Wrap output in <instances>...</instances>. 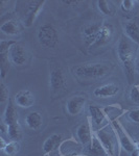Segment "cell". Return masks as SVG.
<instances>
[{"label":"cell","mask_w":139,"mask_h":156,"mask_svg":"<svg viewBox=\"0 0 139 156\" xmlns=\"http://www.w3.org/2000/svg\"><path fill=\"white\" fill-rule=\"evenodd\" d=\"M125 34L139 47V18L134 17L125 24Z\"/></svg>","instance_id":"obj_13"},{"label":"cell","mask_w":139,"mask_h":156,"mask_svg":"<svg viewBox=\"0 0 139 156\" xmlns=\"http://www.w3.org/2000/svg\"><path fill=\"white\" fill-rule=\"evenodd\" d=\"M63 4L65 5H77V3H80V1H77V0H64L62 1Z\"/></svg>","instance_id":"obj_31"},{"label":"cell","mask_w":139,"mask_h":156,"mask_svg":"<svg viewBox=\"0 0 139 156\" xmlns=\"http://www.w3.org/2000/svg\"><path fill=\"white\" fill-rule=\"evenodd\" d=\"M120 87L115 83H107L103 84L100 87H97L93 92L96 98H111L114 97L119 93Z\"/></svg>","instance_id":"obj_14"},{"label":"cell","mask_w":139,"mask_h":156,"mask_svg":"<svg viewBox=\"0 0 139 156\" xmlns=\"http://www.w3.org/2000/svg\"><path fill=\"white\" fill-rule=\"evenodd\" d=\"M89 115L90 119L95 125L100 126L106 121V114L103 108L96 106V105H90L89 106Z\"/></svg>","instance_id":"obj_22"},{"label":"cell","mask_w":139,"mask_h":156,"mask_svg":"<svg viewBox=\"0 0 139 156\" xmlns=\"http://www.w3.org/2000/svg\"><path fill=\"white\" fill-rule=\"evenodd\" d=\"M87 99L85 96H73L67 100L66 102V112L71 117L80 115L84 109Z\"/></svg>","instance_id":"obj_11"},{"label":"cell","mask_w":139,"mask_h":156,"mask_svg":"<svg viewBox=\"0 0 139 156\" xmlns=\"http://www.w3.org/2000/svg\"><path fill=\"white\" fill-rule=\"evenodd\" d=\"M113 34V27L111 24L108 23H103L102 29H100V34L97 36V39L95 41L93 47H102L103 45H106L107 43H109V41L112 37Z\"/></svg>","instance_id":"obj_18"},{"label":"cell","mask_w":139,"mask_h":156,"mask_svg":"<svg viewBox=\"0 0 139 156\" xmlns=\"http://www.w3.org/2000/svg\"><path fill=\"white\" fill-rule=\"evenodd\" d=\"M136 148H137V149H139V143H138L137 145H136Z\"/></svg>","instance_id":"obj_34"},{"label":"cell","mask_w":139,"mask_h":156,"mask_svg":"<svg viewBox=\"0 0 139 156\" xmlns=\"http://www.w3.org/2000/svg\"><path fill=\"white\" fill-rule=\"evenodd\" d=\"M26 126L32 130L40 129L43 124V115L39 112H32L25 118Z\"/></svg>","instance_id":"obj_20"},{"label":"cell","mask_w":139,"mask_h":156,"mask_svg":"<svg viewBox=\"0 0 139 156\" xmlns=\"http://www.w3.org/2000/svg\"><path fill=\"white\" fill-rule=\"evenodd\" d=\"M112 126H113V128H114L116 135H117V138H118V142H119L120 147L122 148L126 152L132 153L133 151L136 149V145L132 142L131 137L129 136L128 133L125 131L123 127L121 126L118 122H116V121H114V122L112 123Z\"/></svg>","instance_id":"obj_8"},{"label":"cell","mask_w":139,"mask_h":156,"mask_svg":"<svg viewBox=\"0 0 139 156\" xmlns=\"http://www.w3.org/2000/svg\"><path fill=\"white\" fill-rule=\"evenodd\" d=\"M87 154L89 156H108L106 150L103 149V145L100 144V140L95 134H93L92 140L87 147Z\"/></svg>","instance_id":"obj_19"},{"label":"cell","mask_w":139,"mask_h":156,"mask_svg":"<svg viewBox=\"0 0 139 156\" xmlns=\"http://www.w3.org/2000/svg\"><path fill=\"white\" fill-rule=\"evenodd\" d=\"M15 103L21 108H29L35 104V96L28 90H20L15 95Z\"/></svg>","instance_id":"obj_15"},{"label":"cell","mask_w":139,"mask_h":156,"mask_svg":"<svg viewBox=\"0 0 139 156\" xmlns=\"http://www.w3.org/2000/svg\"><path fill=\"white\" fill-rule=\"evenodd\" d=\"M92 130H91V125L89 123V121H86L85 123H82L77 129V137L79 143L82 146L87 148L88 146L90 145L91 140H92L93 137Z\"/></svg>","instance_id":"obj_12"},{"label":"cell","mask_w":139,"mask_h":156,"mask_svg":"<svg viewBox=\"0 0 139 156\" xmlns=\"http://www.w3.org/2000/svg\"><path fill=\"white\" fill-rule=\"evenodd\" d=\"M6 129H7V131H6L7 137L11 140H17V142H18L20 138H21L22 131H21V127H20V125H19V122L6 126Z\"/></svg>","instance_id":"obj_25"},{"label":"cell","mask_w":139,"mask_h":156,"mask_svg":"<svg viewBox=\"0 0 139 156\" xmlns=\"http://www.w3.org/2000/svg\"><path fill=\"white\" fill-rule=\"evenodd\" d=\"M103 23H94L89 24L84 27L83 29V39H84L85 45L88 48L93 47L95 41L97 39V36L100 34V29H102Z\"/></svg>","instance_id":"obj_10"},{"label":"cell","mask_w":139,"mask_h":156,"mask_svg":"<svg viewBox=\"0 0 139 156\" xmlns=\"http://www.w3.org/2000/svg\"><path fill=\"white\" fill-rule=\"evenodd\" d=\"M9 59L15 66H23L27 60V51L24 46L19 43H15L9 49Z\"/></svg>","instance_id":"obj_9"},{"label":"cell","mask_w":139,"mask_h":156,"mask_svg":"<svg viewBox=\"0 0 139 156\" xmlns=\"http://www.w3.org/2000/svg\"><path fill=\"white\" fill-rule=\"evenodd\" d=\"M67 87V77L64 69L60 65L52 66L49 73V89L54 96L64 93Z\"/></svg>","instance_id":"obj_5"},{"label":"cell","mask_w":139,"mask_h":156,"mask_svg":"<svg viewBox=\"0 0 139 156\" xmlns=\"http://www.w3.org/2000/svg\"><path fill=\"white\" fill-rule=\"evenodd\" d=\"M45 0H39V1H29L28 5H27L26 15H25L23 19V25L27 28L32 27L34 25L35 21L37 20L39 14L43 9V6L45 4Z\"/></svg>","instance_id":"obj_7"},{"label":"cell","mask_w":139,"mask_h":156,"mask_svg":"<svg viewBox=\"0 0 139 156\" xmlns=\"http://www.w3.org/2000/svg\"><path fill=\"white\" fill-rule=\"evenodd\" d=\"M135 69H136V71H137L139 73V58L136 60V65H135Z\"/></svg>","instance_id":"obj_33"},{"label":"cell","mask_w":139,"mask_h":156,"mask_svg":"<svg viewBox=\"0 0 139 156\" xmlns=\"http://www.w3.org/2000/svg\"><path fill=\"white\" fill-rule=\"evenodd\" d=\"M131 155H132V156H139V149L136 148V149L134 150L132 153H131Z\"/></svg>","instance_id":"obj_32"},{"label":"cell","mask_w":139,"mask_h":156,"mask_svg":"<svg viewBox=\"0 0 139 156\" xmlns=\"http://www.w3.org/2000/svg\"><path fill=\"white\" fill-rule=\"evenodd\" d=\"M37 37L40 45L44 48L54 49L59 45V31L55 26L50 23L43 24L38 30Z\"/></svg>","instance_id":"obj_4"},{"label":"cell","mask_w":139,"mask_h":156,"mask_svg":"<svg viewBox=\"0 0 139 156\" xmlns=\"http://www.w3.org/2000/svg\"><path fill=\"white\" fill-rule=\"evenodd\" d=\"M136 5V1H133V0H122L120 4V7L122 9V12H131L135 9Z\"/></svg>","instance_id":"obj_27"},{"label":"cell","mask_w":139,"mask_h":156,"mask_svg":"<svg viewBox=\"0 0 139 156\" xmlns=\"http://www.w3.org/2000/svg\"><path fill=\"white\" fill-rule=\"evenodd\" d=\"M18 122V112L16 110V107L14 106L13 102L9 100V103L6 105V112H4V124L6 126Z\"/></svg>","instance_id":"obj_23"},{"label":"cell","mask_w":139,"mask_h":156,"mask_svg":"<svg viewBox=\"0 0 139 156\" xmlns=\"http://www.w3.org/2000/svg\"><path fill=\"white\" fill-rule=\"evenodd\" d=\"M117 55L123 67L128 83L132 84L135 79L134 72L136 70V44L131 41L126 34H122L118 41Z\"/></svg>","instance_id":"obj_1"},{"label":"cell","mask_w":139,"mask_h":156,"mask_svg":"<svg viewBox=\"0 0 139 156\" xmlns=\"http://www.w3.org/2000/svg\"><path fill=\"white\" fill-rule=\"evenodd\" d=\"M97 9L103 15H106V16H113L116 12L114 4L111 1H108V0L97 1Z\"/></svg>","instance_id":"obj_24"},{"label":"cell","mask_w":139,"mask_h":156,"mask_svg":"<svg viewBox=\"0 0 139 156\" xmlns=\"http://www.w3.org/2000/svg\"><path fill=\"white\" fill-rule=\"evenodd\" d=\"M114 70L111 62H89L73 68V74L80 80H98L110 75Z\"/></svg>","instance_id":"obj_2"},{"label":"cell","mask_w":139,"mask_h":156,"mask_svg":"<svg viewBox=\"0 0 139 156\" xmlns=\"http://www.w3.org/2000/svg\"><path fill=\"white\" fill-rule=\"evenodd\" d=\"M17 43L13 40H1L0 41V73L1 78L4 79L7 72L11 69V59H9V49L13 45Z\"/></svg>","instance_id":"obj_6"},{"label":"cell","mask_w":139,"mask_h":156,"mask_svg":"<svg viewBox=\"0 0 139 156\" xmlns=\"http://www.w3.org/2000/svg\"><path fill=\"white\" fill-rule=\"evenodd\" d=\"M63 143V136L62 134H58V133H54V134H51L49 137L46 138V140L43 144V152L44 154H49V153L54 152V150L59 149L60 146L62 145Z\"/></svg>","instance_id":"obj_17"},{"label":"cell","mask_w":139,"mask_h":156,"mask_svg":"<svg viewBox=\"0 0 139 156\" xmlns=\"http://www.w3.org/2000/svg\"><path fill=\"white\" fill-rule=\"evenodd\" d=\"M130 98L135 104H139V87H133L130 92Z\"/></svg>","instance_id":"obj_29"},{"label":"cell","mask_w":139,"mask_h":156,"mask_svg":"<svg viewBox=\"0 0 139 156\" xmlns=\"http://www.w3.org/2000/svg\"><path fill=\"white\" fill-rule=\"evenodd\" d=\"M2 151H3L7 156H15L20 151L19 142H17V140H11L9 143H7L6 148Z\"/></svg>","instance_id":"obj_26"},{"label":"cell","mask_w":139,"mask_h":156,"mask_svg":"<svg viewBox=\"0 0 139 156\" xmlns=\"http://www.w3.org/2000/svg\"><path fill=\"white\" fill-rule=\"evenodd\" d=\"M0 30H1L2 34H6V36H17L22 31V27L17 21L9 20V21L4 22L0 26Z\"/></svg>","instance_id":"obj_21"},{"label":"cell","mask_w":139,"mask_h":156,"mask_svg":"<svg viewBox=\"0 0 139 156\" xmlns=\"http://www.w3.org/2000/svg\"><path fill=\"white\" fill-rule=\"evenodd\" d=\"M128 118L132 121L133 123L139 124V108H135L128 112Z\"/></svg>","instance_id":"obj_30"},{"label":"cell","mask_w":139,"mask_h":156,"mask_svg":"<svg viewBox=\"0 0 139 156\" xmlns=\"http://www.w3.org/2000/svg\"><path fill=\"white\" fill-rule=\"evenodd\" d=\"M9 89L4 84V82H1V85H0V102H1V104H3L6 101L9 100Z\"/></svg>","instance_id":"obj_28"},{"label":"cell","mask_w":139,"mask_h":156,"mask_svg":"<svg viewBox=\"0 0 139 156\" xmlns=\"http://www.w3.org/2000/svg\"><path fill=\"white\" fill-rule=\"evenodd\" d=\"M81 146L79 142L73 140H63L62 145L60 146L59 150L62 156H81L80 155Z\"/></svg>","instance_id":"obj_16"},{"label":"cell","mask_w":139,"mask_h":156,"mask_svg":"<svg viewBox=\"0 0 139 156\" xmlns=\"http://www.w3.org/2000/svg\"><path fill=\"white\" fill-rule=\"evenodd\" d=\"M94 134L100 140L108 156H116V151H117V146L119 142H118L117 135H116L112 124L103 126V128L98 129Z\"/></svg>","instance_id":"obj_3"}]
</instances>
